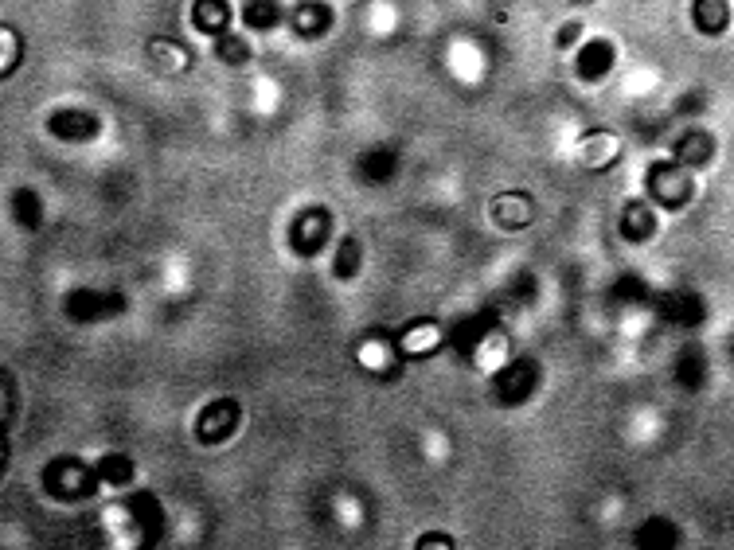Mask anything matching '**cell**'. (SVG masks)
<instances>
[{
	"mask_svg": "<svg viewBox=\"0 0 734 550\" xmlns=\"http://www.w3.org/2000/svg\"><path fill=\"white\" fill-rule=\"evenodd\" d=\"M12 211H16V219H20L24 227H36V223H40V199L32 196V188H20V192H16Z\"/></svg>",
	"mask_w": 734,
	"mask_h": 550,
	"instance_id": "cell-19",
	"label": "cell"
},
{
	"mask_svg": "<svg viewBox=\"0 0 734 550\" xmlns=\"http://www.w3.org/2000/svg\"><path fill=\"white\" fill-rule=\"evenodd\" d=\"M649 192H653L656 203H664V207L680 211V207H688V203H692L695 180L680 160H660V164L649 168Z\"/></svg>",
	"mask_w": 734,
	"mask_h": 550,
	"instance_id": "cell-1",
	"label": "cell"
},
{
	"mask_svg": "<svg viewBox=\"0 0 734 550\" xmlns=\"http://www.w3.org/2000/svg\"><path fill=\"white\" fill-rule=\"evenodd\" d=\"M215 55L223 59V63H231V67H243L246 59H250V43L243 40V36H219L215 40Z\"/></svg>",
	"mask_w": 734,
	"mask_h": 550,
	"instance_id": "cell-17",
	"label": "cell"
},
{
	"mask_svg": "<svg viewBox=\"0 0 734 550\" xmlns=\"http://www.w3.org/2000/svg\"><path fill=\"white\" fill-rule=\"evenodd\" d=\"M613 63V51L606 43H590L582 55H578V75H586V79H598L606 67Z\"/></svg>",
	"mask_w": 734,
	"mask_h": 550,
	"instance_id": "cell-16",
	"label": "cell"
},
{
	"mask_svg": "<svg viewBox=\"0 0 734 550\" xmlns=\"http://www.w3.org/2000/svg\"><path fill=\"white\" fill-rule=\"evenodd\" d=\"M438 344V324H426V328H410L407 340H403V352L418 355V352H434Z\"/></svg>",
	"mask_w": 734,
	"mask_h": 550,
	"instance_id": "cell-18",
	"label": "cell"
},
{
	"mask_svg": "<svg viewBox=\"0 0 734 550\" xmlns=\"http://www.w3.org/2000/svg\"><path fill=\"white\" fill-rule=\"evenodd\" d=\"M360 266H364V246H360V238H344L340 246H336V258H332V274L340 277V281H352V277L360 274Z\"/></svg>",
	"mask_w": 734,
	"mask_h": 550,
	"instance_id": "cell-13",
	"label": "cell"
},
{
	"mask_svg": "<svg viewBox=\"0 0 734 550\" xmlns=\"http://www.w3.org/2000/svg\"><path fill=\"white\" fill-rule=\"evenodd\" d=\"M114 305H118V301H110V297H102V293H86V289H79V293L67 297V309L75 313V320H98V316L110 313Z\"/></svg>",
	"mask_w": 734,
	"mask_h": 550,
	"instance_id": "cell-14",
	"label": "cell"
},
{
	"mask_svg": "<svg viewBox=\"0 0 734 550\" xmlns=\"http://www.w3.org/2000/svg\"><path fill=\"white\" fill-rule=\"evenodd\" d=\"M278 0H246L243 4V24L246 28H254V32H266V28H274L278 24Z\"/></svg>",
	"mask_w": 734,
	"mask_h": 550,
	"instance_id": "cell-15",
	"label": "cell"
},
{
	"mask_svg": "<svg viewBox=\"0 0 734 550\" xmlns=\"http://www.w3.org/2000/svg\"><path fill=\"white\" fill-rule=\"evenodd\" d=\"M715 153V145H711V137L703 133V129H688L680 141H676V160L684 164V168H699V164H707Z\"/></svg>",
	"mask_w": 734,
	"mask_h": 550,
	"instance_id": "cell-10",
	"label": "cell"
},
{
	"mask_svg": "<svg viewBox=\"0 0 734 550\" xmlns=\"http://www.w3.org/2000/svg\"><path fill=\"white\" fill-rule=\"evenodd\" d=\"M328 28H332L328 4H321V0H301V4L293 8V32H297V36L317 40V36H325Z\"/></svg>",
	"mask_w": 734,
	"mask_h": 550,
	"instance_id": "cell-7",
	"label": "cell"
},
{
	"mask_svg": "<svg viewBox=\"0 0 734 550\" xmlns=\"http://www.w3.org/2000/svg\"><path fill=\"white\" fill-rule=\"evenodd\" d=\"M47 129L59 137V141H86L98 133V118L90 114H79V110H59L47 118Z\"/></svg>",
	"mask_w": 734,
	"mask_h": 550,
	"instance_id": "cell-8",
	"label": "cell"
},
{
	"mask_svg": "<svg viewBox=\"0 0 734 550\" xmlns=\"http://www.w3.org/2000/svg\"><path fill=\"white\" fill-rule=\"evenodd\" d=\"M328 235H332V215L321 211V207L301 211V215L293 219V227H289V242H293V250H297L301 258H317V254L325 250Z\"/></svg>",
	"mask_w": 734,
	"mask_h": 550,
	"instance_id": "cell-2",
	"label": "cell"
},
{
	"mask_svg": "<svg viewBox=\"0 0 734 550\" xmlns=\"http://www.w3.org/2000/svg\"><path fill=\"white\" fill-rule=\"evenodd\" d=\"M653 231H656V215L641 199H633L625 207V215H621V235L629 238V242H641V238H653Z\"/></svg>",
	"mask_w": 734,
	"mask_h": 550,
	"instance_id": "cell-12",
	"label": "cell"
},
{
	"mask_svg": "<svg viewBox=\"0 0 734 550\" xmlns=\"http://www.w3.org/2000/svg\"><path fill=\"white\" fill-rule=\"evenodd\" d=\"M133 476V465L125 457H102L98 461V480H110V484H129Z\"/></svg>",
	"mask_w": 734,
	"mask_h": 550,
	"instance_id": "cell-20",
	"label": "cell"
},
{
	"mask_svg": "<svg viewBox=\"0 0 734 550\" xmlns=\"http://www.w3.org/2000/svg\"><path fill=\"white\" fill-rule=\"evenodd\" d=\"M574 36H582V24H567V28H563V36H559V47H571Z\"/></svg>",
	"mask_w": 734,
	"mask_h": 550,
	"instance_id": "cell-21",
	"label": "cell"
},
{
	"mask_svg": "<svg viewBox=\"0 0 734 550\" xmlns=\"http://www.w3.org/2000/svg\"><path fill=\"white\" fill-rule=\"evenodd\" d=\"M731 24V4L727 0H695V28L707 32V36H719L727 32Z\"/></svg>",
	"mask_w": 734,
	"mask_h": 550,
	"instance_id": "cell-11",
	"label": "cell"
},
{
	"mask_svg": "<svg viewBox=\"0 0 734 550\" xmlns=\"http://www.w3.org/2000/svg\"><path fill=\"white\" fill-rule=\"evenodd\" d=\"M578 157H582L586 168H606V164L621 157V141L610 137V133H586L582 145H578Z\"/></svg>",
	"mask_w": 734,
	"mask_h": 550,
	"instance_id": "cell-9",
	"label": "cell"
},
{
	"mask_svg": "<svg viewBox=\"0 0 734 550\" xmlns=\"http://www.w3.org/2000/svg\"><path fill=\"white\" fill-rule=\"evenodd\" d=\"M94 476H98V472H90L86 465H79V461H59V465L47 469L43 484H47L59 500H75V496H86V492L94 488Z\"/></svg>",
	"mask_w": 734,
	"mask_h": 550,
	"instance_id": "cell-4",
	"label": "cell"
},
{
	"mask_svg": "<svg viewBox=\"0 0 734 550\" xmlns=\"http://www.w3.org/2000/svg\"><path fill=\"white\" fill-rule=\"evenodd\" d=\"M239 402H231V398H223V402H211L204 414H200V422H196V437L204 441V445H219V441H227L231 433L239 430Z\"/></svg>",
	"mask_w": 734,
	"mask_h": 550,
	"instance_id": "cell-3",
	"label": "cell"
},
{
	"mask_svg": "<svg viewBox=\"0 0 734 550\" xmlns=\"http://www.w3.org/2000/svg\"><path fill=\"white\" fill-rule=\"evenodd\" d=\"M227 24H231V4L227 0H196L192 4V28L204 32V36H227Z\"/></svg>",
	"mask_w": 734,
	"mask_h": 550,
	"instance_id": "cell-6",
	"label": "cell"
},
{
	"mask_svg": "<svg viewBox=\"0 0 734 550\" xmlns=\"http://www.w3.org/2000/svg\"><path fill=\"white\" fill-rule=\"evenodd\" d=\"M492 223L504 227V231H524L531 227V199L520 192H504V196L492 199Z\"/></svg>",
	"mask_w": 734,
	"mask_h": 550,
	"instance_id": "cell-5",
	"label": "cell"
}]
</instances>
